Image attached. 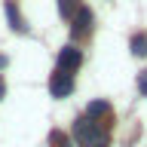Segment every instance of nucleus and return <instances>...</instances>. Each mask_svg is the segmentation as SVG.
I'll return each instance as SVG.
<instances>
[{
	"mask_svg": "<svg viewBox=\"0 0 147 147\" xmlns=\"http://www.w3.org/2000/svg\"><path fill=\"white\" fill-rule=\"evenodd\" d=\"M74 138H77L80 147H107L110 144L107 132H101V126L89 117H80L74 123Z\"/></svg>",
	"mask_w": 147,
	"mask_h": 147,
	"instance_id": "obj_1",
	"label": "nucleus"
},
{
	"mask_svg": "<svg viewBox=\"0 0 147 147\" xmlns=\"http://www.w3.org/2000/svg\"><path fill=\"white\" fill-rule=\"evenodd\" d=\"M71 22H74V25H71L74 37H83V34H89V31H92V9L80 6V9H77V16H74Z\"/></svg>",
	"mask_w": 147,
	"mask_h": 147,
	"instance_id": "obj_4",
	"label": "nucleus"
},
{
	"mask_svg": "<svg viewBox=\"0 0 147 147\" xmlns=\"http://www.w3.org/2000/svg\"><path fill=\"white\" fill-rule=\"evenodd\" d=\"M49 92H52V98H67L74 92V77L67 71H58L55 67L52 77H49Z\"/></svg>",
	"mask_w": 147,
	"mask_h": 147,
	"instance_id": "obj_2",
	"label": "nucleus"
},
{
	"mask_svg": "<svg viewBox=\"0 0 147 147\" xmlns=\"http://www.w3.org/2000/svg\"><path fill=\"white\" fill-rule=\"evenodd\" d=\"M3 95H6V86H3V80H0V98H3Z\"/></svg>",
	"mask_w": 147,
	"mask_h": 147,
	"instance_id": "obj_11",
	"label": "nucleus"
},
{
	"mask_svg": "<svg viewBox=\"0 0 147 147\" xmlns=\"http://www.w3.org/2000/svg\"><path fill=\"white\" fill-rule=\"evenodd\" d=\"M138 89H141V95L147 98V71H141V74H138Z\"/></svg>",
	"mask_w": 147,
	"mask_h": 147,
	"instance_id": "obj_10",
	"label": "nucleus"
},
{
	"mask_svg": "<svg viewBox=\"0 0 147 147\" xmlns=\"http://www.w3.org/2000/svg\"><path fill=\"white\" fill-rule=\"evenodd\" d=\"M77 9H80V0H58V12H61V18H74Z\"/></svg>",
	"mask_w": 147,
	"mask_h": 147,
	"instance_id": "obj_8",
	"label": "nucleus"
},
{
	"mask_svg": "<svg viewBox=\"0 0 147 147\" xmlns=\"http://www.w3.org/2000/svg\"><path fill=\"white\" fill-rule=\"evenodd\" d=\"M49 147H71V138L64 135V132H58V129H52V135H49Z\"/></svg>",
	"mask_w": 147,
	"mask_h": 147,
	"instance_id": "obj_9",
	"label": "nucleus"
},
{
	"mask_svg": "<svg viewBox=\"0 0 147 147\" xmlns=\"http://www.w3.org/2000/svg\"><path fill=\"white\" fill-rule=\"evenodd\" d=\"M129 46H132V55H138V58H144V55H147V34H135Z\"/></svg>",
	"mask_w": 147,
	"mask_h": 147,
	"instance_id": "obj_6",
	"label": "nucleus"
},
{
	"mask_svg": "<svg viewBox=\"0 0 147 147\" xmlns=\"http://www.w3.org/2000/svg\"><path fill=\"white\" fill-rule=\"evenodd\" d=\"M80 61H83V55H80V49L77 46H64L61 52H58V71H77L80 67Z\"/></svg>",
	"mask_w": 147,
	"mask_h": 147,
	"instance_id": "obj_3",
	"label": "nucleus"
},
{
	"mask_svg": "<svg viewBox=\"0 0 147 147\" xmlns=\"http://www.w3.org/2000/svg\"><path fill=\"white\" fill-rule=\"evenodd\" d=\"M107 113H110V104H107V101H92L89 110H86V117H89V119H95V117H107Z\"/></svg>",
	"mask_w": 147,
	"mask_h": 147,
	"instance_id": "obj_7",
	"label": "nucleus"
},
{
	"mask_svg": "<svg viewBox=\"0 0 147 147\" xmlns=\"http://www.w3.org/2000/svg\"><path fill=\"white\" fill-rule=\"evenodd\" d=\"M3 9H6V16H9V25H12V31H25V22H22V16H18V9H16V3H3Z\"/></svg>",
	"mask_w": 147,
	"mask_h": 147,
	"instance_id": "obj_5",
	"label": "nucleus"
}]
</instances>
